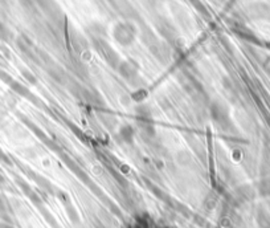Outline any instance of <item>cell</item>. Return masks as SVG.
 Segmentation results:
<instances>
[{
  "label": "cell",
  "instance_id": "cell-1",
  "mask_svg": "<svg viewBox=\"0 0 270 228\" xmlns=\"http://www.w3.org/2000/svg\"><path fill=\"white\" fill-rule=\"evenodd\" d=\"M133 134H134V130L131 126H124L123 129L121 130V135H122V138H123L124 141H127V142H130V141L133 139Z\"/></svg>",
  "mask_w": 270,
  "mask_h": 228
}]
</instances>
